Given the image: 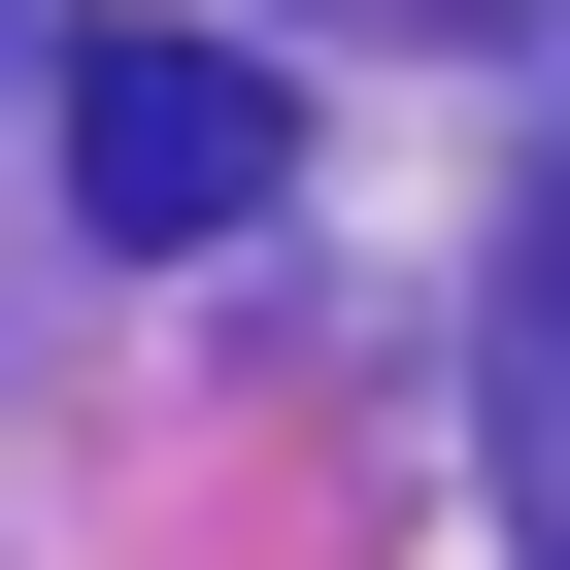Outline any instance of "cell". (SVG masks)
<instances>
[{"instance_id":"obj_2","label":"cell","mask_w":570,"mask_h":570,"mask_svg":"<svg viewBox=\"0 0 570 570\" xmlns=\"http://www.w3.org/2000/svg\"><path fill=\"white\" fill-rule=\"evenodd\" d=\"M503 503L570 537V168L503 202Z\"/></svg>"},{"instance_id":"obj_1","label":"cell","mask_w":570,"mask_h":570,"mask_svg":"<svg viewBox=\"0 0 570 570\" xmlns=\"http://www.w3.org/2000/svg\"><path fill=\"white\" fill-rule=\"evenodd\" d=\"M268 168H303V101L235 35H68V202L101 235H268Z\"/></svg>"}]
</instances>
